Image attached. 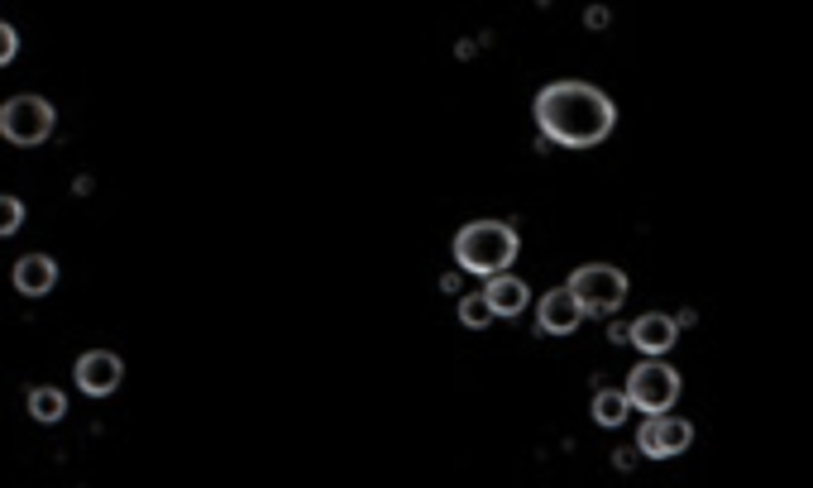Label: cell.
<instances>
[{"instance_id":"obj_2","label":"cell","mask_w":813,"mask_h":488,"mask_svg":"<svg viewBox=\"0 0 813 488\" xmlns=\"http://www.w3.org/2000/svg\"><path fill=\"white\" fill-rule=\"evenodd\" d=\"M455 264L474 278H493V273H507L522 254V235L512 230L507 221H469L455 230Z\"/></svg>"},{"instance_id":"obj_20","label":"cell","mask_w":813,"mask_h":488,"mask_svg":"<svg viewBox=\"0 0 813 488\" xmlns=\"http://www.w3.org/2000/svg\"><path fill=\"white\" fill-rule=\"evenodd\" d=\"M675 321H680V331H684V326H699V311L684 307V311H675Z\"/></svg>"},{"instance_id":"obj_7","label":"cell","mask_w":813,"mask_h":488,"mask_svg":"<svg viewBox=\"0 0 813 488\" xmlns=\"http://www.w3.org/2000/svg\"><path fill=\"white\" fill-rule=\"evenodd\" d=\"M584 316H589V311L579 307V297H574L570 283H565V288H550L546 297H541V307H536V331L541 335H574Z\"/></svg>"},{"instance_id":"obj_4","label":"cell","mask_w":813,"mask_h":488,"mask_svg":"<svg viewBox=\"0 0 813 488\" xmlns=\"http://www.w3.org/2000/svg\"><path fill=\"white\" fill-rule=\"evenodd\" d=\"M680 393H684V383L665 359H641L637 369L627 374V398H632V407L646 412V417L670 412V407L680 402Z\"/></svg>"},{"instance_id":"obj_19","label":"cell","mask_w":813,"mask_h":488,"mask_svg":"<svg viewBox=\"0 0 813 488\" xmlns=\"http://www.w3.org/2000/svg\"><path fill=\"white\" fill-rule=\"evenodd\" d=\"M608 340H613V345H632V326H622V321H608Z\"/></svg>"},{"instance_id":"obj_14","label":"cell","mask_w":813,"mask_h":488,"mask_svg":"<svg viewBox=\"0 0 813 488\" xmlns=\"http://www.w3.org/2000/svg\"><path fill=\"white\" fill-rule=\"evenodd\" d=\"M29 417H34V422H44V426L63 422V417H67V398L58 393V388H34V393H29Z\"/></svg>"},{"instance_id":"obj_1","label":"cell","mask_w":813,"mask_h":488,"mask_svg":"<svg viewBox=\"0 0 813 488\" xmlns=\"http://www.w3.org/2000/svg\"><path fill=\"white\" fill-rule=\"evenodd\" d=\"M531 115H536L541 139L560 149H594L617 130L613 96L594 82H550L536 91Z\"/></svg>"},{"instance_id":"obj_5","label":"cell","mask_w":813,"mask_h":488,"mask_svg":"<svg viewBox=\"0 0 813 488\" xmlns=\"http://www.w3.org/2000/svg\"><path fill=\"white\" fill-rule=\"evenodd\" d=\"M53 125H58V115H53V106H48L44 96H10L0 106V134L10 144H20V149L44 144L48 134H53Z\"/></svg>"},{"instance_id":"obj_15","label":"cell","mask_w":813,"mask_h":488,"mask_svg":"<svg viewBox=\"0 0 813 488\" xmlns=\"http://www.w3.org/2000/svg\"><path fill=\"white\" fill-rule=\"evenodd\" d=\"M24 225V201L20 197H0V235H15Z\"/></svg>"},{"instance_id":"obj_16","label":"cell","mask_w":813,"mask_h":488,"mask_svg":"<svg viewBox=\"0 0 813 488\" xmlns=\"http://www.w3.org/2000/svg\"><path fill=\"white\" fill-rule=\"evenodd\" d=\"M15 53H20V34H15V24H5V20H0V67L10 63Z\"/></svg>"},{"instance_id":"obj_12","label":"cell","mask_w":813,"mask_h":488,"mask_svg":"<svg viewBox=\"0 0 813 488\" xmlns=\"http://www.w3.org/2000/svg\"><path fill=\"white\" fill-rule=\"evenodd\" d=\"M632 417V398H627V388L617 393V388H598L594 393V422L603 431H617V426Z\"/></svg>"},{"instance_id":"obj_10","label":"cell","mask_w":813,"mask_h":488,"mask_svg":"<svg viewBox=\"0 0 813 488\" xmlns=\"http://www.w3.org/2000/svg\"><path fill=\"white\" fill-rule=\"evenodd\" d=\"M484 297L493 302L498 316H522V311L531 307V288L522 283V278H512V273H493V278H484Z\"/></svg>"},{"instance_id":"obj_6","label":"cell","mask_w":813,"mask_h":488,"mask_svg":"<svg viewBox=\"0 0 813 488\" xmlns=\"http://www.w3.org/2000/svg\"><path fill=\"white\" fill-rule=\"evenodd\" d=\"M637 445L646 460H675L684 455L689 445H694V422H684V417H670V412H656V417H646L637 426Z\"/></svg>"},{"instance_id":"obj_3","label":"cell","mask_w":813,"mask_h":488,"mask_svg":"<svg viewBox=\"0 0 813 488\" xmlns=\"http://www.w3.org/2000/svg\"><path fill=\"white\" fill-rule=\"evenodd\" d=\"M570 292L579 297V307L589 311V316H617L622 302H627V292H632V283L613 264H584L570 273Z\"/></svg>"},{"instance_id":"obj_8","label":"cell","mask_w":813,"mask_h":488,"mask_svg":"<svg viewBox=\"0 0 813 488\" xmlns=\"http://www.w3.org/2000/svg\"><path fill=\"white\" fill-rule=\"evenodd\" d=\"M675 340H680V321L665 311H646L632 321V350H641L646 359H665L675 350Z\"/></svg>"},{"instance_id":"obj_21","label":"cell","mask_w":813,"mask_h":488,"mask_svg":"<svg viewBox=\"0 0 813 488\" xmlns=\"http://www.w3.org/2000/svg\"><path fill=\"white\" fill-rule=\"evenodd\" d=\"M440 292H450V297H455V292H460V273H445V278H440Z\"/></svg>"},{"instance_id":"obj_11","label":"cell","mask_w":813,"mask_h":488,"mask_svg":"<svg viewBox=\"0 0 813 488\" xmlns=\"http://www.w3.org/2000/svg\"><path fill=\"white\" fill-rule=\"evenodd\" d=\"M53 283H58V264L48 254H24L15 264V288L24 297H44V292H53Z\"/></svg>"},{"instance_id":"obj_13","label":"cell","mask_w":813,"mask_h":488,"mask_svg":"<svg viewBox=\"0 0 813 488\" xmlns=\"http://www.w3.org/2000/svg\"><path fill=\"white\" fill-rule=\"evenodd\" d=\"M455 311H460V326H469V331H484V326L498 321V311H493V302H488L484 292H464L460 302H455Z\"/></svg>"},{"instance_id":"obj_17","label":"cell","mask_w":813,"mask_h":488,"mask_svg":"<svg viewBox=\"0 0 813 488\" xmlns=\"http://www.w3.org/2000/svg\"><path fill=\"white\" fill-rule=\"evenodd\" d=\"M637 460H646V455H641V445H622V450H613V469H622V474H632V469H637Z\"/></svg>"},{"instance_id":"obj_18","label":"cell","mask_w":813,"mask_h":488,"mask_svg":"<svg viewBox=\"0 0 813 488\" xmlns=\"http://www.w3.org/2000/svg\"><path fill=\"white\" fill-rule=\"evenodd\" d=\"M584 24H589L594 34H603V29L613 24V15H608V5H589V10H584Z\"/></svg>"},{"instance_id":"obj_9","label":"cell","mask_w":813,"mask_h":488,"mask_svg":"<svg viewBox=\"0 0 813 488\" xmlns=\"http://www.w3.org/2000/svg\"><path fill=\"white\" fill-rule=\"evenodd\" d=\"M120 378H125V364H120V355H110V350H91V355L77 359V388L87 398H110L120 388Z\"/></svg>"}]
</instances>
